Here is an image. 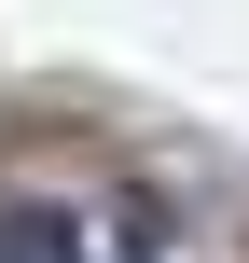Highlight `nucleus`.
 <instances>
[{
	"label": "nucleus",
	"instance_id": "f257e3e1",
	"mask_svg": "<svg viewBox=\"0 0 249 263\" xmlns=\"http://www.w3.org/2000/svg\"><path fill=\"white\" fill-rule=\"evenodd\" d=\"M0 263H83L69 208H0Z\"/></svg>",
	"mask_w": 249,
	"mask_h": 263
}]
</instances>
